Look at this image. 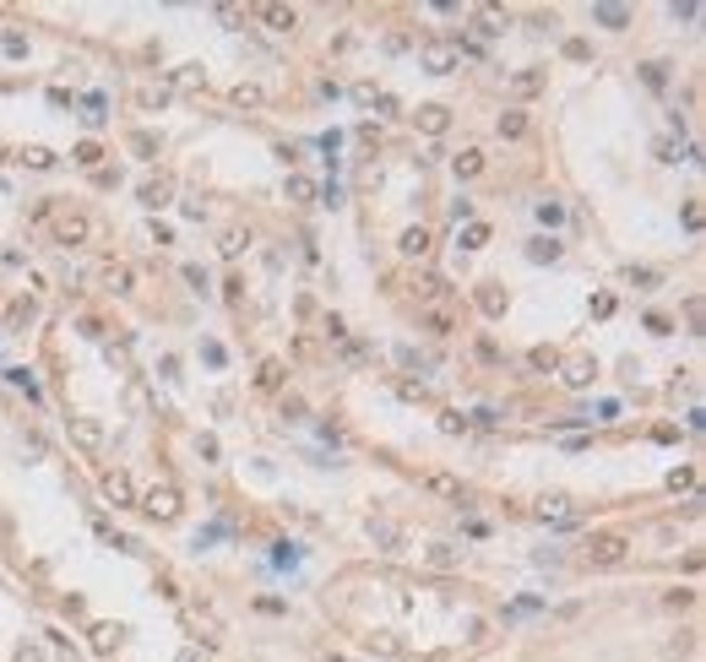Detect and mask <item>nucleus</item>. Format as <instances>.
<instances>
[{"label": "nucleus", "instance_id": "nucleus-41", "mask_svg": "<svg viewBox=\"0 0 706 662\" xmlns=\"http://www.w3.org/2000/svg\"><path fill=\"white\" fill-rule=\"evenodd\" d=\"M6 55H28V38L22 33H6Z\"/></svg>", "mask_w": 706, "mask_h": 662}, {"label": "nucleus", "instance_id": "nucleus-2", "mask_svg": "<svg viewBox=\"0 0 706 662\" xmlns=\"http://www.w3.org/2000/svg\"><path fill=\"white\" fill-rule=\"evenodd\" d=\"M141 510H147L153 521H174V516H180V489H174V483H153V489L141 494Z\"/></svg>", "mask_w": 706, "mask_h": 662}, {"label": "nucleus", "instance_id": "nucleus-37", "mask_svg": "<svg viewBox=\"0 0 706 662\" xmlns=\"http://www.w3.org/2000/svg\"><path fill=\"white\" fill-rule=\"evenodd\" d=\"M163 98H169V87H141L136 103H141V109H153V103H163Z\"/></svg>", "mask_w": 706, "mask_h": 662}, {"label": "nucleus", "instance_id": "nucleus-16", "mask_svg": "<svg viewBox=\"0 0 706 662\" xmlns=\"http://www.w3.org/2000/svg\"><path fill=\"white\" fill-rule=\"evenodd\" d=\"M289 201L310 207V201H316V180H304V174H289Z\"/></svg>", "mask_w": 706, "mask_h": 662}, {"label": "nucleus", "instance_id": "nucleus-14", "mask_svg": "<svg viewBox=\"0 0 706 662\" xmlns=\"http://www.w3.org/2000/svg\"><path fill=\"white\" fill-rule=\"evenodd\" d=\"M103 283L114 288V293H130V283H136V272H130L126 261H109V266H103Z\"/></svg>", "mask_w": 706, "mask_h": 662}, {"label": "nucleus", "instance_id": "nucleus-18", "mask_svg": "<svg viewBox=\"0 0 706 662\" xmlns=\"http://www.w3.org/2000/svg\"><path fill=\"white\" fill-rule=\"evenodd\" d=\"M592 22H603V28H625V22H630V11H625V6H592Z\"/></svg>", "mask_w": 706, "mask_h": 662}, {"label": "nucleus", "instance_id": "nucleus-8", "mask_svg": "<svg viewBox=\"0 0 706 662\" xmlns=\"http://www.w3.org/2000/svg\"><path fill=\"white\" fill-rule=\"evenodd\" d=\"M71 440L82 451H103V424L98 418H71Z\"/></svg>", "mask_w": 706, "mask_h": 662}, {"label": "nucleus", "instance_id": "nucleus-4", "mask_svg": "<svg viewBox=\"0 0 706 662\" xmlns=\"http://www.w3.org/2000/svg\"><path fill=\"white\" fill-rule=\"evenodd\" d=\"M49 228H55V239H60V245H82V239L93 234V223L82 218V212H55Z\"/></svg>", "mask_w": 706, "mask_h": 662}, {"label": "nucleus", "instance_id": "nucleus-30", "mask_svg": "<svg viewBox=\"0 0 706 662\" xmlns=\"http://www.w3.org/2000/svg\"><path fill=\"white\" fill-rule=\"evenodd\" d=\"M370 537H375V543H386V548H397V543H402V532H397L391 521H370Z\"/></svg>", "mask_w": 706, "mask_h": 662}, {"label": "nucleus", "instance_id": "nucleus-10", "mask_svg": "<svg viewBox=\"0 0 706 662\" xmlns=\"http://www.w3.org/2000/svg\"><path fill=\"white\" fill-rule=\"evenodd\" d=\"M245 250H250V234H245V228H223V234H218V255H223V261H239Z\"/></svg>", "mask_w": 706, "mask_h": 662}, {"label": "nucleus", "instance_id": "nucleus-17", "mask_svg": "<svg viewBox=\"0 0 706 662\" xmlns=\"http://www.w3.org/2000/svg\"><path fill=\"white\" fill-rule=\"evenodd\" d=\"M554 516V521H576V500H565V494H554V500H544V521Z\"/></svg>", "mask_w": 706, "mask_h": 662}, {"label": "nucleus", "instance_id": "nucleus-27", "mask_svg": "<svg viewBox=\"0 0 706 662\" xmlns=\"http://www.w3.org/2000/svg\"><path fill=\"white\" fill-rule=\"evenodd\" d=\"M473 22H479V33H483V38H494V33H500V11L479 6V11H473Z\"/></svg>", "mask_w": 706, "mask_h": 662}, {"label": "nucleus", "instance_id": "nucleus-20", "mask_svg": "<svg viewBox=\"0 0 706 662\" xmlns=\"http://www.w3.org/2000/svg\"><path fill=\"white\" fill-rule=\"evenodd\" d=\"M120 635H126L120 625H93V646H98V652H114V646H120Z\"/></svg>", "mask_w": 706, "mask_h": 662}, {"label": "nucleus", "instance_id": "nucleus-26", "mask_svg": "<svg viewBox=\"0 0 706 662\" xmlns=\"http://www.w3.org/2000/svg\"><path fill=\"white\" fill-rule=\"evenodd\" d=\"M479 245H489V223H467L462 228V250H479Z\"/></svg>", "mask_w": 706, "mask_h": 662}, {"label": "nucleus", "instance_id": "nucleus-24", "mask_svg": "<svg viewBox=\"0 0 706 662\" xmlns=\"http://www.w3.org/2000/svg\"><path fill=\"white\" fill-rule=\"evenodd\" d=\"M429 250V228H408L402 234V255H424Z\"/></svg>", "mask_w": 706, "mask_h": 662}, {"label": "nucleus", "instance_id": "nucleus-40", "mask_svg": "<svg viewBox=\"0 0 706 662\" xmlns=\"http://www.w3.org/2000/svg\"><path fill=\"white\" fill-rule=\"evenodd\" d=\"M185 283H191L196 293H207V272H201V266H185Z\"/></svg>", "mask_w": 706, "mask_h": 662}, {"label": "nucleus", "instance_id": "nucleus-38", "mask_svg": "<svg viewBox=\"0 0 706 662\" xmlns=\"http://www.w3.org/2000/svg\"><path fill=\"white\" fill-rule=\"evenodd\" d=\"M218 22H228V28H239V22H245V11H239V6H218Z\"/></svg>", "mask_w": 706, "mask_h": 662}, {"label": "nucleus", "instance_id": "nucleus-15", "mask_svg": "<svg viewBox=\"0 0 706 662\" xmlns=\"http://www.w3.org/2000/svg\"><path fill=\"white\" fill-rule=\"evenodd\" d=\"M234 103H239V109H261V103H266V87H256V82H239V87H234Z\"/></svg>", "mask_w": 706, "mask_h": 662}, {"label": "nucleus", "instance_id": "nucleus-36", "mask_svg": "<svg viewBox=\"0 0 706 662\" xmlns=\"http://www.w3.org/2000/svg\"><path fill=\"white\" fill-rule=\"evenodd\" d=\"M533 364H538V369H554V364H560V353H554V347H533Z\"/></svg>", "mask_w": 706, "mask_h": 662}, {"label": "nucleus", "instance_id": "nucleus-29", "mask_svg": "<svg viewBox=\"0 0 706 662\" xmlns=\"http://www.w3.org/2000/svg\"><path fill=\"white\" fill-rule=\"evenodd\" d=\"M17 158L28 163V168H49V163H55V153H49V147H22Z\"/></svg>", "mask_w": 706, "mask_h": 662}, {"label": "nucleus", "instance_id": "nucleus-22", "mask_svg": "<svg viewBox=\"0 0 706 662\" xmlns=\"http://www.w3.org/2000/svg\"><path fill=\"white\" fill-rule=\"evenodd\" d=\"M256 385H261V391H277V385H283V364H277V358H266V364H261V375H256Z\"/></svg>", "mask_w": 706, "mask_h": 662}, {"label": "nucleus", "instance_id": "nucleus-23", "mask_svg": "<svg viewBox=\"0 0 706 662\" xmlns=\"http://www.w3.org/2000/svg\"><path fill=\"white\" fill-rule=\"evenodd\" d=\"M456 559H462V554H456L451 543H429V565H435V570H451Z\"/></svg>", "mask_w": 706, "mask_h": 662}, {"label": "nucleus", "instance_id": "nucleus-35", "mask_svg": "<svg viewBox=\"0 0 706 662\" xmlns=\"http://www.w3.org/2000/svg\"><path fill=\"white\" fill-rule=\"evenodd\" d=\"M479 304H483V315H500V310H506V304H500V293H494V288H483V293H479Z\"/></svg>", "mask_w": 706, "mask_h": 662}, {"label": "nucleus", "instance_id": "nucleus-9", "mask_svg": "<svg viewBox=\"0 0 706 662\" xmlns=\"http://www.w3.org/2000/svg\"><path fill=\"white\" fill-rule=\"evenodd\" d=\"M560 369H565V385H576V391H581V385H592V375H598L587 353H571V358H565Z\"/></svg>", "mask_w": 706, "mask_h": 662}, {"label": "nucleus", "instance_id": "nucleus-33", "mask_svg": "<svg viewBox=\"0 0 706 662\" xmlns=\"http://www.w3.org/2000/svg\"><path fill=\"white\" fill-rule=\"evenodd\" d=\"M527 255H533V261H554V255H560V245H554V239H533V245H527Z\"/></svg>", "mask_w": 706, "mask_h": 662}, {"label": "nucleus", "instance_id": "nucleus-5", "mask_svg": "<svg viewBox=\"0 0 706 662\" xmlns=\"http://www.w3.org/2000/svg\"><path fill=\"white\" fill-rule=\"evenodd\" d=\"M413 125L424 130V136H446L451 109H446V103H418V109H413Z\"/></svg>", "mask_w": 706, "mask_h": 662}, {"label": "nucleus", "instance_id": "nucleus-42", "mask_svg": "<svg viewBox=\"0 0 706 662\" xmlns=\"http://www.w3.org/2000/svg\"><path fill=\"white\" fill-rule=\"evenodd\" d=\"M364 641H370V652H397V641H391V635H364Z\"/></svg>", "mask_w": 706, "mask_h": 662}, {"label": "nucleus", "instance_id": "nucleus-1", "mask_svg": "<svg viewBox=\"0 0 706 662\" xmlns=\"http://www.w3.org/2000/svg\"><path fill=\"white\" fill-rule=\"evenodd\" d=\"M630 554V537L625 532H598V537H587V548H581V559L592 570H609V565H619Z\"/></svg>", "mask_w": 706, "mask_h": 662}, {"label": "nucleus", "instance_id": "nucleus-21", "mask_svg": "<svg viewBox=\"0 0 706 662\" xmlns=\"http://www.w3.org/2000/svg\"><path fill=\"white\" fill-rule=\"evenodd\" d=\"M174 87H185V93H191V87H207V71H201V65H180V71H174Z\"/></svg>", "mask_w": 706, "mask_h": 662}, {"label": "nucleus", "instance_id": "nucleus-39", "mask_svg": "<svg viewBox=\"0 0 706 662\" xmlns=\"http://www.w3.org/2000/svg\"><path fill=\"white\" fill-rule=\"evenodd\" d=\"M440 429H446V435H456V429H467V418H462V412H440Z\"/></svg>", "mask_w": 706, "mask_h": 662}, {"label": "nucleus", "instance_id": "nucleus-7", "mask_svg": "<svg viewBox=\"0 0 706 662\" xmlns=\"http://www.w3.org/2000/svg\"><path fill=\"white\" fill-rule=\"evenodd\" d=\"M169 201H174V174H153V180L141 185V207L158 212V207H169Z\"/></svg>", "mask_w": 706, "mask_h": 662}, {"label": "nucleus", "instance_id": "nucleus-6", "mask_svg": "<svg viewBox=\"0 0 706 662\" xmlns=\"http://www.w3.org/2000/svg\"><path fill=\"white\" fill-rule=\"evenodd\" d=\"M256 22H266L272 33H293L299 28V11L293 6H256Z\"/></svg>", "mask_w": 706, "mask_h": 662}, {"label": "nucleus", "instance_id": "nucleus-19", "mask_svg": "<svg viewBox=\"0 0 706 662\" xmlns=\"http://www.w3.org/2000/svg\"><path fill=\"white\" fill-rule=\"evenodd\" d=\"M191 625H196V630H207V641H218V635H223V625H218V613H212V608H191Z\"/></svg>", "mask_w": 706, "mask_h": 662}, {"label": "nucleus", "instance_id": "nucleus-25", "mask_svg": "<svg viewBox=\"0 0 706 662\" xmlns=\"http://www.w3.org/2000/svg\"><path fill=\"white\" fill-rule=\"evenodd\" d=\"M544 82H549L544 71H522V76H516V93H522V98H533V93H544Z\"/></svg>", "mask_w": 706, "mask_h": 662}, {"label": "nucleus", "instance_id": "nucleus-34", "mask_svg": "<svg viewBox=\"0 0 706 662\" xmlns=\"http://www.w3.org/2000/svg\"><path fill=\"white\" fill-rule=\"evenodd\" d=\"M375 82H353V103H364V109H375Z\"/></svg>", "mask_w": 706, "mask_h": 662}, {"label": "nucleus", "instance_id": "nucleus-12", "mask_svg": "<svg viewBox=\"0 0 706 662\" xmlns=\"http://www.w3.org/2000/svg\"><path fill=\"white\" fill-rule=\"evenodd\" d=\"M103 494H109L114 505H130V500H136V489H130V478L120 473V467H114V473H103Z\"/></svg>", "mask_w": 706, "mask_h": 662}, {"label": "nucleus", "instance_id": "nucleus-11", "mask_svg": "<svg viewBox=\"0 0 706 662\" xmlns=\"http://www.w3.org/2000/svg\"><path fill=\"white\" fill-rule=\"evenodd\" d=\"M424 489H429V494H440V500H456V505H462V478H451V473H429V478H424Z\"/></svg>", "mask_w": 706, "mask_h": 662}, {"label": "nucleus", "instance_id": "nucleus-13", "mask_svg": "<svg viewBox=\"0 0 706 662\" xmlns=\"http://www.w3.org/2000/svg\"><path fill=\"white\" fill-rule=\"evenodd\" d=\"M451 168H456V180H473V174L483 168V153H479V147H462V153L451 158Z\"/></svg>", "mask_w": 706, "mask_h": 662}, {"label": "nucleus", "instance_id": "nucleus-28", "mask_svg": "<svg viewBox=\"0 0 706 662\" xmlns=\"http://www.w3.org/2000/svg\"><path fill=\"white\" fill-rule=\"evenodd\" d=\"M424 326H429L435 337H446V331H451V310H446V304H435V310L424 315Z\"/></svg>", "mask_w": 706, "mask_h": 662}, {"label": "nucleus", "instance_id": "nucleus-43", "mask_svg": "<svg viewBox=\"0 0 706 662\" xmlns=\"http://www.w3.org/2000/svg\"><path fill=\"white\" fill-rule=\"evenodd\" d=\"M180 662H201V657H196V652H185V657H180Z\"/></svg>", "mask_w": 706, "mask_h": 662}, {"label": "nucleus", "instance_id": "nucleus-32", "mask_svg": "<svg viewBox=\"0 0 706 662\" xmlns=\"http://www.w3.org/2000/svg\"><path fill=\"white\" fill-rule=\"evenodd\" d=\"M527 130V120H522V109H511V114H500V136H522Z\"/></svg>", "mask_w": 706, "mask_h": 662}, {"label": "nucleus", "instance_id": "nucleus-3", "mask_svg": "<svg viewBox=\"0 0 706 662\" xmlns=\"http://www.w3.org/2000/svg\"><path fill=\"white\" fill-rule=\"evenodd\" d=\"M456 60H462V49H456V44H424V49H418V65H424L429 76L456 71Z\"/></svg>", "mask_w": 706, "mask_h": 662}, {"label": "nucleus", "instance_id": "nucleus-31", "mask_svg": "<svg viewBox=\"0 0 706 662\" xmlns=\"http://www.w3.org/2000/svg\"><path fill=\"white\" fill-rule=\"evenodd\" d=\"M71 158L82 163V168H93V163L103 158V147H98V141H82V147H76V153H71Z\"/></svg>", "mask_w": 706, "mask_h": 662}]
</instances>
